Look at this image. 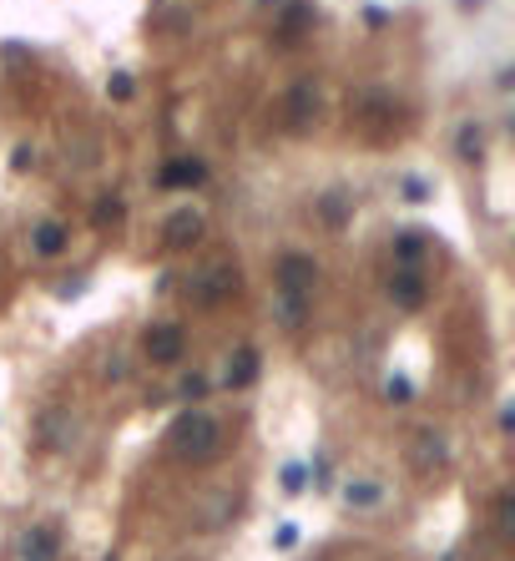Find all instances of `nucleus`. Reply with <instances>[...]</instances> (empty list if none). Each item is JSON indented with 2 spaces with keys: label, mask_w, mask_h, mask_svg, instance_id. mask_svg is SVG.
Returning a JSON list of instances; mask_svg holds the SVG:
<instances>
[{
  "label": "nucleus",
  "mask_w": 515,
  "mask_h": 561,
  "mask_svg": "<svg viewBox=\"0 0 515 561\" xmlns=\"http://www.w3.org/2000/svg\"><path fill=\"white\" fill-rule=\"evenodd\" d=\"M222 441H228V430L213 410H182L167 430V445H172L177 460H188V466H207V460L222 456Z\"/></svg>",
  "instance_id": "nucleus-1"
},
{
  "label": "nucleus",
  "mask_w": 515,
  "mask_h": 561,
  "mask_svg": "<svg viewBox=\"0 0 515 561\" xmlns=\"http://www.w3.org/2000/svg\"><path fill=\"white\" fill-rule=\"evenodd\" d=\"M237 289H243V268L233 264V258H207V264H197L182 279V294L197 304V309H222L228 298H237Z\"/></svg>",
  "instance_id": "nucleus-2"
},
{
  "label": "nucleus",
  "mask_w": 515,
  "mask_h": 561,
  "mask_svg": "<svg viewBox=\"0 0 515 561\" xmlns=\"http://www.w3.org/2000/svg\"><path fill=\"white\" fill-rule=\"evenodd\" d=\"M182 355H188V329L177 319H157V324L142 329V359L147 365H177Z\"/></svg>",
  "instance_id": "nucleus-3"
},
{
  "label": "nucleus",
  "mask_w": 515,
  "mask_h": 561,
  "mask_svg": "<svg viewBox=\"0 0 515 561\" xmlns=\"http://www.w3.org/2000/svg\"><path fill=\"white\" fill-rule=\"evenodd\" d=\"M30 441H36V450H51V456L72 450V441H76V415L66 410V405H46V410L36 415V425H30Z\"/></svg>",
  "instance_id": "nucleus-4"
},
{
  "label": "nucleus",
  "mask_w": 515,
  "mask_h": 561,
  "mask_svg": "<svg viewBox=\"0 0 515 561\" xmlns=\"http://www.w3.org/2000/svg\"><path fill=\"white\" fill-rule=\"evenodd\" d=\"M273 289L279 294L313 298V289H319V258L313 253H283L279 264H273Z\"/></svg>",
  "instance_id": "nucleus-5"
},
{
  "label": "nucleus",
  "mask_w": 515,
  "mask_h": 561,
  "mask_svg": "<svg viewBox=\"0 0 515 561\" xmlns=\"http://www.w3.org/2000/svg\"><path fill=\"white\" fill-rule=\"evenodd\" d=\"M207 233V218L197 213V207H172L163 222V248L167 253H192L197 243H203Z\"/></svg>",
  "instance_id": "nucleus-6"
},
{
  "label": "nucleus",
  "mask_w": 515,
  "mask_h": 561,
  "mask_svg": "<svg viewBox=\"0 0 515 561\" xmlns=\"http://www.w3.org/2000/svg\"><path fill=\"white\" fill-rule=\"evenodd\" d=\"M410 466L420 475H440L450 466V441H445L435 425H420L410 435Z\"/></svg>",
  "instance_id": "nucleus-7"
},
{
  "label": "nucleus",
  "mask_w": 515,
  "mask_h": 561,
  "mask_svg": "<svg viewBox=\"0 0 515 561\" xmlns=\"http://www.w3.org/2000/svg\"><path fill=\"white\" fill-rule=\"evenodd\" d=\"M384 294H389V304L404 314H420L429 304V279L420 273V268H395L389 273V283H384Z\"/></svg>",
  "instance_id": "nucleus-8"
},
{
  "label": "nucleus",
  "mask_w": 515,
  "mask_h": 561,
  "mask_svg": "<svg viewBox=\"0 0 515 561\" xmlns=\"http://www.w3.org/2000/svg\"><path fill=\"white\" fill-rule=\"evenodd\" d=\"M66 248H72V228H66L61 218L30 222V258H41V264H56Z\"/></svg>",
  "instance_id": "nucleus-9"
},
{
  "label": "nucleus",
  "mask_w": 515,
  "mask_h": 561,
  "mask_svg": "<svg viewBox=\"0 0 515 561\" xmlns=\"http://www.w3.org/2000/svg\"><path fill=\"white\" fill-rule=\"evenodd\" d=\"M313 218L324 222L329 233H344L353 222V192L349 188H324L313 197Z\"/></svg>",
  "instance_id": "nucleus-10"
},
{
  "label": "nucleus",
  "mask_w": 515,
  "mask_h": 561,
  "mask_svg": "<svg viewBox=\"0 0 515 561\" xmlns=\"http://www.w3.org/2000/svg\"><path fill=\"white\" fill-rule=\"evenodd\" d=\"M344 506H349V511H364V517H374V511H384V506H389V486H384V481H374V475H349V481H344Z\"/></svg>",
  "instance_id": "nucleus-11"
},
{
  "label": "nucleus",
  "mask_w": 515,
  "mask_h": 561,
  "mask_svg": "<svg viewBox=\"0 0 515 561\" xmlns=\"http://www.w3.org/2000/svg\"><path fill=\"white\" fill-rule=\"evenodd\" d=\"M56 557H61V532L56 526L36 521V526L21 532V551H15V561H56Z\"/></svg>",
  "instance_id": "nucleus-12"
},
{
  "label": "nucleus",
  "mask_w": 515,
  "mask_h": 561,
  "mask_svg": "<svg viewBox=\"0 0 515 561\" xmlns=\"http://www.w3.org/2000/svg\"><path fill=\"white\" fill-rule=\"evenodd\" d=\"M258 370H263L258 349H253V344H237L233 355H228V365H222V390H248V384H258Z\"/></svg>",
  "instance_id": "nucleus-13"
},
{
  "label": "nucleus",
  "mask_w": 515,
  "mask_h": 561,
  "mask_svg": "<svg viewBox=\"0 0 515 561\" xmlns=\"http://www.w3.org/2000/svg\"><path fill=\"white\" fill-rule=\"evenodd\" d=\"M309 314H313V298H304V294H279V289H273V319H279V329L298 334V329L309 324Z\"/></svg>",
  "instance_id": "nucleus-14"
},
{
  "label": "nucleus",
  "mask_w": 515,
  "mask_h": 561,
  "mask_svg": "<svg viewBox=\"0 0 515 561\" xmlns=\"http://www.w3.org/2000/svg\"><path fill=\"white\" fill-rule=\"evenodd\" d=\"M203 182H207V167L197 157H172L157 173V188H203Z\"/></svg>",
  "instance_id": "nucleus-15"
},
{
  "label": "nucleus",
  "mask_w": 515,
  "mask_h": 561,
  "mask_svg": "<svg viewBox=\"0 0 515 561\" xmlns=\"http://www.w3.org/2000/svg\"><path fill=\"white\" fill-rule=\"evenodd\" d=\"M455 152L465 163H480V157H486V122H460Z\"/></svg>",
  "instance_id": "nucleus-16"
},
{
  "label": "nucleus",
  "mask_w": 515,
  "mask_h": 561,
  "mask_svg": "<svg viewBox=\"0 0 515 561\" xmlns=\"http://www.w3.org/2000/svg\"><path fill=\"white\" fill-rule=\"evenodd\" d=\"M313 112H319V87H313V81H298V87L288 91V122H294V127H304Z\"/></svg>",
  "instance_id": "nucleus-17"
},
{
  "label": "nucleus",
  "mask_w": 515,
  "mask_h": 561,
  "mask_svg": "<svg viewBox=\"0 0 515 561\" xmlns=\"http://www.w3.org/2000/svg\"><path fill=\"white\" fill-rule=\"evenodd\" d=\"M309 26H313V5H309V0H294V5L279 15V36H283V41H298Z\"/></svg>",
  "instance_id": "nucleus-18"
},
{
  "label": "nucleus",
  "mask_w": 515,
  "mask_h": 561,
  "mask_svg": "<svg viewBox=\"0 0 515 561\" xmlns=\"http://www.w3.org/2000/svg\"><path fill=\"white\" fill-rule=\"evenodd\" d=\"M429 253V243L420 233H399L395 238V264L399 268H420V258H425Z\"/></svg>",
  "instance_id": "nucleus-19"
},
{
  "label": "nucleus",
  "mask_w": 515,
  "mask_h": 561,
  "mask_svg": "<svg viewBox=\"0 0 515 561\" xmlns=\"http://www.w3.org/2000/svg\"><path fill=\"white\" fill-rule=\"evenodd\" d=\"M132 91H137V81L127 72H112L106 76V97H112V102H132Z\"/></svg>",
  "instance_id": "nucleus-20"
},
{
  "label": "nucleus",
  "mask_w": 515,
  "mask_h": 561,
  "mask_svg": "<svg viewBox=\"0 0 515 561\" xmlns=\"http://www.w3.org/2000/svg\"><path fill=\"white\" fill-rule=\"evenodd\" d=\"M511 496H495V532H501V541H511Z\"/></svg>",
  "instance_id": "nucleus-21"
},
{
  "label": "nucleus",
  "mask_w": 515,
  "mask_h": 561,
  "mask_svg": "<svg viewBox=\"0 0 515 561\" xmlns=\"http://www.w3.org/2000/svg\"><path fill=\"white\" fill-rule=\"evenodd\" d=\"M304 481H309V471H304L298 460H288V466H283V490H304Z\"/></svg>",
  "instance_id": "nucleus-22"
},
{
  "label": "nucleus",
  "mask_w": 515,
  "mask_h": 561,
  "mask_svg": "<svg viewBox=\"0 0 515 561\" xmlns=\"http://www.w3.org/2000/svg\"><path fill=\"white\" fill-rule=\"evenodd\" d=\"M182 395H188V399H203V395H207V380H203V374H192V380H182Z\"/></svg>",
  "instance_id": "nucleus-23"
},
{
  "label": "nucleus",
  "mask_w": 515,
  "mask_h": 561,
  "mask_svg": "<svg viewBox=\"0 0 515 561\" xmlns=\"http://www.w3.org/2000/svg\"><path fill=\"white\" fill-rule=\"evenodd\" d=\"M384 399H410V380H389L384 384Z\"/></svg>",
  "instance_id": "nucleus-24"
},
{
  "label": "nucleus",
  "mask_w": 515,
  "mask_h": 561,
  "mask_svg": "<svg viewBox=\"0 0 515 561\" xmlns=\"http://www.w3.org/2000/svg\"><path fill=\"white\" fill-rule=\"evenodd\" d=\"M121 207H117V197H102V203H96V222H106V218H117Z\"/></svg>",
  "instance_id": "nucleus-25"
},
{
  "label": "nucleus",
  "mask_w": 515,
  "mask_h": 561,
  "mask_svg": "<svg viewBox=\"0 0 515 561\" xmlns=\"http://www.w3.org/2000/svg\"><path fill=\"white\" fill-rule=\"evenodd\" d=\"M294 541H298V526H283V532H279V547L288 551V547H294Z\"/></svg>",
  "instance_id": "nucleus-26"
}]
</instances>
